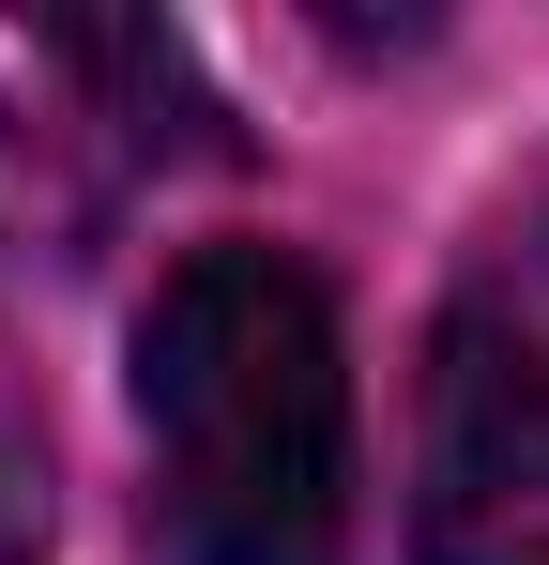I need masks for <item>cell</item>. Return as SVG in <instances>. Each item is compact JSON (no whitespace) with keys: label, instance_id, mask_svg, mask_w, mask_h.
<instances>
[{"label":"cell","instance_id":"cell-1","mask_svg":"<svg viewBox=\"0 0 549 565\" xmlns=\"http://www.w3.org/2000/svg\"><path fill=\"white\" fill-rule=\"evenodd\" d=\"M153 565H336L352 520V352L305 260L198 245L138 306Z\"/></svg>","mask_w":549,"mask_h":565},{"label":"cell","instance_id":"cell-2","mask_svg":"<svg viewBox=\"0 0 549 565\" xmlns=\"http://www.w3.org/2000/svg\"><path fill=\"white\" fill-rule=\"evenodd\" d=\"M412 535H428V565H549V367L488 321H458L428 367Z\"/></svg>","mask_w":549,"mask_h":565},{"label":"cell","instance_id":"cell-3","mask_svg":"<svg viewBox=\"0 0 549 565\" xmlns=\"http://www.w3.org/2000/svg\"><path fill=\"white\" fill-rule=\"evenodd\" d=\"M0 565H46V504H31V459L0 428Z\"/></svg>","mask_w":549,"mask_h":565}]
</instances>
